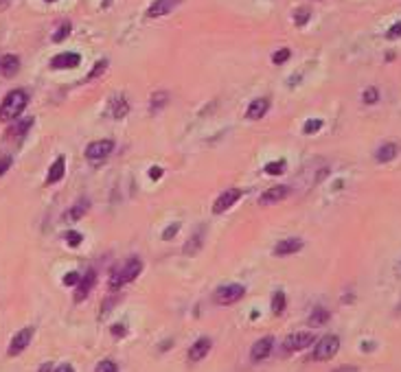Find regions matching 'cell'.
Wrapping results in <instances>:
<instances>
[{
    "mask_svg": "<svg viewBox=\"0 0 401 372\" xmlns=\"http://www.w3.org/2000/svg\"><path fill=\"white\" fill-rule=\"evenodd\" d=\"M26 103H29V95H26L24 90H11L9 95L5 97L3 105H0V121H5V123L16 121L24 112Z\"/></svg>",
    "mask_w": 401,
    "mask_h": 372,
    "instance_id": "cell-1",
    "label": "cell"
},
{
    "mask_svg": "<svg viewBox=\"0 0 401 372\" xmlns=\"http://www.w3.org/2000/svg\"><path fill=\"white\" fill-rule=\"evenodd\" d=\"M141 271H143V263L138 261V258H129V261H125L123 267L116 269L114 274H112V278H110V289H118L121 285L131 283L134 278H138Z\"/></svg>",
    "mask_w": 401,
    "mask_h": 372,
    "instance_id": "cell-2",
    "label": "cell"
},
{
    "mask_svg": "<svg viewBox=\"0 0 401 372\" xmlns=\"http://www.w3.org/2000/svg\"><path fill=\"white\" fill-rule=\"evenodd\" d=\"M340 350V337L338 335H325L322 340L316 344L314 348V359L316 361H327Z\"/></svg>",
    "mask_w": 401,
    "mask_h": 372,
    "instance_id": "cell-3",
    "label": "cell"
},
{
    "mask_svg": "<svg viewBox=\"0 0 401 372\" xmlns=\"http://www.w3.org/2000/svg\"><path fill=\"white\" fill-rule=\"evenodd\" d=\"M243 294H246V287H243V285H235V283L233 285H221V287L215 291V302L228 307V304H235L237 300H241Z\"/></svg>",
    "mask_w": 401,
    "mask_h": 372,
    "instance_id": "cell-4",
    "label": "cell"
},
{
    "mask_svg": "<svg viewBox=\"0 0 401 372\" xmlns=\"http://www.w3.org/2000/svg\"><path fill=\"white\" fill-rule=\"evenodd\" d=\"M112 151H114V143L103 138V141H95L85 147V158H88L90 162H99V160H103V158H108Z\"/></svg>",
    "mask_w": 401,
    "mask_h": 372,
    "instance_id": "cell-5",
    "label": "cell"
},
{
    "mask_svg": "<svg viewBox=\"0 0 401 372\" xmlns=\"http://www.w3.org/2000/svg\"><path fill=\"white\" fill-rule=\"evenodd\" d=\"M314 340H316V337L311 333H292L285 342H283V350H285V353H296V350H302V348L311 346Z\"/></svg>",
    "mask_w": 401,
    "mask_h": 372,
    "instance_id": "cell-6",
    "label": "cell"
},
{
    "mask_svg": "<svg viewBox=\"0 0 401 372\" xmlns=\"http://www.w3.org/2000/svg\"><path fill=\"white\" fill-rule=\"evenodd\" d=\"M241 199V191L239 189H228V191H224L219 197L215 199V204H213V212L215 215H221V212H226L230 206H235L237 202Z\"/></svg>",
    "mask_w": 401,
    "mask_h": 372,
    "instance_id": "cell-7",
    "label": "cell"
},
{
    "mask_svg": "<svg viewBox=\"0 0 401 372\" xmlns=\"http://www.w3.org/2000/svg\"><path fill=\"white\" fill-rule=\"evenodd\" d=\"M31 340H33V329H31V327H26V329H22V331H18V333L13 335L11 344H9V357L20 355V353H22V350L31 344Z\"/></svg>",
    "mask_w": 401,
    "mask_h": 372,
    "instance_id": "cell-8",
    "label": "cell"
},
{
    "mask_svg": "<svg viewBox=\"0 0 401 372\" xmlns=\"http://www.w3.org/2000/svg\"><path fill=\"white\" fill-rule=\"evenodd\" d=\"M81 62V55H77V53H62V55H55L51 59V68H75Z\"/></svg>",
    "mask_w": 401,
    "mask_h": 372,
    "instance_id": "cell-9",
    "label": "cell"
},
{
    "mask_svg": "<svg viewBox=\"0 0 401 372\" xmlns=\"http://www.w3.org/2000/svg\"><path fill=\"white\" fill-rule=\"evenodd\" d=\"M182 0H156L154 5L149 7V11H147V16L149 18H160V16H167V13H171L175 9L177 5H180Z\"/></svg>",
    "mask_w": 401,
    "mask_h": 372,
    "instance_id": "cell-10",
    "label": "cell"
},
{
    "mask_svg": "<svg viewBox=\"0 0 401 372\" xmlns=\"http://www.w3.org/2000/svg\"><path fill=\"white\" fill-rule=\"evenodd\" d=\"M272 348H274V340H272V337H261L259 342H254V346H252V350H250V355H252L254 361H261V359H265V357L272 353Z\"/></svg>",
    "mask_w": 401,
    "mask_h": 372,
    "instance_id": "cell-11",
    "label": "cell"
},
{
    "mask_svg": "<svg viewBox=\"0 0 401 372\" xmlns=\"http://www.w3.org/2000/svg\"><path fill=\"white\" fill-rule=\"evenodd\" d=\"M95 281H97V274H95V271H92V269L85 271V276L77 283V291H75V300H77V302H81L83 298L90 294V289L95 287Z\"/></svg>",
    "mask_w": 401,
    "mask_h": 372,
    "instance_id": "cell-12",
    "label": "cell"
},
{
    "mask_svg": "<svg viewBox=\"0 0 401 372\" xmlns=\"http://www.w3.org/2000/svg\"><path fill=\"white\" fill-rule=\"evenodd\" d=\"M287 195H289V186H272V189H268L261 195V204L263 206L276 204V202H281V199H285Z\"/></svg>",
    "mask_w": 401,
    "mask_h": 372,
    "instance_id": "cell-13",
    "label": "cell"
},
{
    "mask_svg": "<svg viewBox=\"0 0 401 372\" xmlns=\"http://www.w3.org/2000/svg\"><path fill=\"white\" fill-rule=\"evenodd\" d=\"M270 110V101L268 99H256V101H252L248 105L246 110V118H250V121H256V118H263L268 114Z\"/></svg>",
    "mask_w": 401,
    "mask_h": 372,
    "instance_id": "cell-14",
    "label": "cell"
},
{
    "mask_svg": "<svg viewBox=\"0 0 401 372\" xmlns=\"http://www.w3.org/2000/svg\"><path fill=\"white\" fill-rule=\"evenodd\" d=\"M302 248V241L300 239H283V241L274 248V254L276 256H289V254H296V252H300Z\"/></svg>",
    "mask_w": 401,
    "mask_h": 372,
    "instance_id": "cell-15",
    "label": "cell"
},
{
    "mask_svg": "<svg viewBox=\"0 0 401 372\" xmlns=\"http://www.w3.org/2000/svg\"><path fill=\"white\" fill-rule=\"evenodd\" d=\"M208 350H210V340H208V337H200V340L189 348V359L191 361H200V359H204V357L208 355Z\"/></svg>",
    "mask_w": 401,
    "mask_h": 372,
    "instance_id": "cell-16",
    "label": "cell"
},
{
    "mask_svg": "<svg viewBox=\"0 0 401 372\" xmlns=\"http://www.w3.org/2000/svg\"><path fill=\"white\" fill-rule=\"evenodd\" d=\"M397 156H399V145H397V143H384V145H381V147L377 149V154H375L377 162H381V164L394 160Z\"/></svg>",
    "mask_w": 401,
    "mask_h": 372,
    "instance_id": "cell-17",
    "label": "cell"
},
{
    "mask_svg": "<svg viewBox=\"0 0 401 372\" xmlns=\"http://www.w3.org/2000/svg\"><path fill=\"white\" fill-rule=\"evenodd\" d=\"M202 245H204V230L202 228H197L193 235H191V239L187 243H184V254H189V256H193V254H197V252L202 250Z\"/></svg>",
    "mask_w": 401,
    "mask_h": 372,
    "instance_id": "cell-18",
    "label": "cell"
},
{
    "mask_svg": "<svg viewBox=\"0 0 401 372\" xmlns=\"http://www.w3.org/2000/svg\"><path fill=\"white\" fill-rule=\"evenodd\" d=\"M64 173H66V160H64V156H59L55 162H53V167L49 169V175H46V184H55V182H59L64 177Z\"/></svg>",
    "mask_w": 401,
    "mask_h": 372,
    "instance_id": "cell-19",
    "label": "cell"
},
{
    "mask_svg": "<svg viewBox=\"0 0 401 372\" xmlns=\"http://www.w3.org/2000/svg\"><path fill=\"white\" fill-rule=\"evenodd\" d=\"M18 70H20V59L16 55H5L0 59V72L5 77H13Z\"/></svg>",
    "mask_w": 401,
    "mask_h": 372,
    "instance_id": "cell-20",
    "label": "cell"
},
{
    "mask_svg": "<svg viewBox=\"0 0 401 372\" xmlns=\"http://www.w3.org/2000/svg\"><path fill=\"white\" fill-rule=\"evenodd\" d=\"M127 110H129V105H127V101H125V97H114L112 99V103H110V116H114V118H123L125 114H127Z\"/></svg>",
    "mask_w": 401,
    "mask_h": 372,
    "instance_id": "cell-21",
    "label": "cell"
},
{
    "mask_svg": "<svg viewBox=\"0 0 401 372\" xmlns=\"http://www.w3.org/2000/svg\"><path fill=\"white\" fill-rule=\"evenodd\" d=\"M88 208H90V202H88V199H85V197L79 199V202L72 206L68 212H66V219H68V221H77V219H81L85 212H88Z\"/></svg>",
    "mask_w": 401,
    "mask_h": 372,
    "instance_id": "cell-22",
    "label": "cell"
},
{
    "mask_svg": "<svg viewBox=\"0 0 401 372\" xmlns=\"http://www.w3.org/2000/svg\"><path fill=\"white\" fill-rule=\"evenodd\" d=\"M167 101H169V95H167V92H156V95L151 97L149 110L156 114V112H160V110L164 108V105H167Z\"/></svg>",
    "mask_w": 401,
    "mask_h": 372,
    "instance_id": "cell-23",
    "label": "cell"
},
{
    "mask_svg": "<svg viewBox=\"0 0 401 372\" xmlns=\"http://www.w3.org/2000/svg\"><path fill=\"white\" fill-rule=\"evenodd\" d=\"M31 125H33V118H24V121L11 125V127H9V136H24L26 131H29Z\"/></svg>",
    "mask_w": 401,
    "mask_h": 372,
    "instance_id": "cell-24",
    "label": "cell"
},
{
    "mask_svg": "<svg viewBox=\"0 0 401 372\" xmlns=\"http://www.w3.org/2000/svg\"><path fill=\"white\" fill-rule=\"evenodd\" d=\"M285 304H287L285 294H283V291H276V294L272 296V313L274 315H281L283 311H285Z\"/></svg>",
    "mask_w": 401,
    "mask_h": 372,
    "instance_id": "cell-25",
    "label": "cell"
},
{
    "mask_svg": "<svg viewBox=\"0 0 401 372\" xmlns=\"http://www.w3.org/2000/svg\"><path fill=\"white\" fill-rule=\"evenodd\" d=\"M327 320H329V311H327V309H322V307H318V309H314V311H311L309 324H311V327H320V324H325Z\"/></svg>",
    "mask_w": 401,
    "mask_h": 372,
    "instance_id": "cell-26",
    "label": "cell"
},
{
    "mask_svg": "<svg viewBox=\"0 0 401 372\" xmlns=\"http://www.w3.org/2000/svg\"><path fill=\"white\" fill-rule=\"evenodd\" d=\"M309 18H311V11L309 9H296V13H294V22H296V26H305L307 22H309Z\"/></svg>",
    "mask_w": 401,
    "mask_h": 372,
    "instance_id": "cell-27",
    "label": "cell"
},
{
    "mask_svg": "<svg viewBox=\"0 0 401 372\" xmlns=\"http://www.w3.org/2000/svg\"><path fill=\"white\" fill-rule=\"evenodd\" d=\"M68 35H70V24L64 22L55 33H53V42H64V39L68 37Z\"/></svg>",
    "mask_w": 401,
    "mask_h": 372,
    "instance_id": "cell-28",
    "label": "cell"
},
{
    "mask_svg": "<svg viewBox=\"0 0 401 372\" xmlns=\"http://www.w3.org/2000/svg\"><path fill=\"white\" fill-rule=\"evenodd\" d=\"M362 99H364L366 105L377 103V101H379V90H377V88H366V90H364V97H362Z\"/></svg>",
    "mask_w": 401,
    "mask_h": 372,
    "instance_id": "cell-29",
    "label": "cell"
},
{
    "mask_svg": "<svg viewBox=\"0 0 401 372\" xmlns=\"http://www.w3.org/2000/svg\"><path fill=\"white\" fill-rule=\"evenodd\" d=\"M283 171H285V162H283V160H279V162H270L268 167H265V173H268V175H281Z\"/></svg>",
    "mask_w": 401,
    "mask_h": 372,
    "instance_id": "cell-30",
    "label": "cell"
},
{
    "mask_svg": "<svg viewBox=\"0 0 401 372\" xmlns=\"http://www.w3.org/2000/svg\"><path fill=\"white\" fill-rule=\"evenodd\" d=\"M105 68H108V62H105V59H101L99 64H95V68L88 72V81H92V79H97V77H101Z\"/></svg>",
    "mask_w": 401,
    "mask_h": 372,
    "instance_id": "cell-31",
    "label": "cell"
},
{
    "mask_svg": "<svg viewBox=\"0 0 401 372\" xmlns=\"http://www.w3.org/2000/svg\"><path fill=\"white\" fill-rule=\"evenodd\" d=\"M289 55H292V53H289V49H281V51H276L274 55H272V62H274L276 66H281V64L287 62Z\"/></svg>",
    "mask_w": 401,
    "mask_h": 372,
    "instance_id": "cell-32",
    "label": "cell"
},
{
    "mask_svg": "<svg viewBox=\"0 0 401 372\" xmlns=\"http://www.w3.org/2000/svg\"><path fill=\"white\" fill-rule=\"evenodd\" d=\"M320 127H322V121H320V118H314V121H307V123H305L302 131H305V134H316V131H318Z\"/></svg>",
    "mask_w": 401,
    "mask_h": 372,
    "instance_id": "cell-33",
    "label": "cell"
},
{
    "mask_svg": "<svg viewBox=\"0 0 401 372\" xmlns=\"http://www.w3.org/2000/svg\"><path fill=\"white\" fill-rule=\"evenodd\" d=\"M81 241H83V237L79 235V232H66V243H68L70 248H77Z\"/></svg>",
    "mask_w": 401,
    "mask_h": 372,
    "instance_id": "cell-34",
    "label": "cell"
},
{
    "mask_svg": "<svg viewBox=\"0 0 401 372\" xmlns=\"http://www.w3.org/2000/svg\"><path fill=\"white\" fill-rule=\"evenodd\" d=\"M386 37H388V39H397V37H401V20H399L397 24H392L390 29L386 31Z\"/></svg>",
    "mask_w": 401,
    "mask_h": 372,
    "instance_id": "cell-35",
    "label": "cell"
},
{
    "mask_svg": "<svg viewBox=\"0 0 401 372\" xmlns=\"http://www.w3.org/2000/svg\"><path fill=\"white\" fill-rule=\"evenodd\" d=\"M95 372H116V363H114V361H108V359H105V361H101V363H99Z\"/></svg>",
    "mask_w": 401,
    "mask_h": 372,
    "instance_id": "cell-36",
    "label": "cell"
},
{
    "mask_svg": "<svg viewBox=\"0 0 401 372\" xmlns=\"http://www.w3.org/2000/svg\"><path fill=\"white\" fill-rule=\"evenodd\" d=\"M177 230H180V223H171V225H169V228H167V230H164V232H162V239H164V241H169V239H173Z\"/></svg>",
    "mask_w": 401,
    "mask_h": 372,
    "instance_id": "cell-37",
    "label": "cell"
},
{
    "mask_svg": "<svg viewBox=\"0 0 401 372\" xmlns=\"http://www.w3.org/2000/svg\"><path fill=\"white\" fill-rule=\"evenodd\" d=\"M81 281V278H79V274L77 271H70V274H66L64 276V285H68V287H75V285Z\"/></svg>",
    "mask_w": 401,
    "mask_h": 372,
    "instance_id": "cell-38",
    "label": "cell"
},
{
    "mask_svg": "<svg viewBox=\"0 0 401 372\" xmlns=\"http://www.w3.org/2000/svg\"><path fill=\"white\" fill-rule=\"evenodd\" d=\"M125 333H127V331H125L123 324H116V327H112V335H114V337H123Z\"/></svg>",
    "mask_w": 401,
    "mask_h": 372,
    "instance_id": "cell-39",
    "label": "cell"
},
{
    "mask_svg": "<svg viewBox=\"0 0 401 372\" xmlns=\"http://www.w3.org/2000/svg\"><path fill=\"white\" fill-rule=\"evenodd\" d=\"M160 175H162V169H158V167H154L149 171V177L151 180H160Z\"/></svg>",
    "mask_w": 401,
    "mask_h": 372,
    "instance_id": "cell-40",
    "label": "cell"
},
{
    "mask_svg": "<svg viewBox=\"0 0 401 372\" xmlns=\"http://www.w3.org/2000/svg\"><path fill=\"white\" fill-rule=\"evenodd\" d=\"M9 164H11V160H9V158H3V160H0V175H3L5 171L9 169Z\"/></svg>",
    "mask_w": 401,
    "mask_h": 372,
    "instance_id": "cell-41",
    "label": "cell"
},
{
    "mask_svg": "<svg viewBox=\"0 0 401 372\" xmlns=\"http://www.w3.org/2000/svg\"><path fill=\"white\" fill-rule=\"evenodd\" d=\"M55 372H75V370H72V366H70V363H62V366H59Z\"/></svg>",
    "mask_w": 401,
    "mask_h": 372,
    "instance_id": "cell-42",
    "label": "cell"
},
{
    "mask_svg": "<svg viewBox=\"0 0 401 372\" xmlns=\"http://www.w3.org/2000/svg\"><path fill=\"white\" fill-rule=\"evenodd\" d=\"M333 372H358V368H355V366H342V368L333 370Z\"/></svg>",
    "mask_w": 401,
    "mask_h": 372,
    "instance_id": "cell-43",
    "label": "cell"
},
{
    "mask_svg": "<svg viewBox=\"0 0 401 372\" xmlns=\"http://www.w3.org/2000/svg\"><path fill=\"white\" fill-rule=\"evenodd\" d=\"M51 370H53V366H51V363H44V366L39 368V372H51Z\"/></svg>",
    "mask_w": 401,
    "mask_h": 372,
    "instance_id": "cell-44",
    "label": "cell"
},
{
    "mask_svg": "<svg viewBox=\"0 0 401 372\" xmlns=\"http://www.w3.org/2000/svg\"><path fill=\"white\" fill-rule=\"evenodd\" d=\"M397 313H401V307H399V309H397Z\"/></svg>",
    "mask_w": 401,
    "mask_h": 372,
    "instance_id": "cell-45",
    "label": "cell"
},
{
    "mask_svg": "<svg viewBox=\"0 0 401 372\" xmlns=\"http://www.w3.org/2000/svg\"><path fill=\"white\" fill-rule=\"evenodd\" d=\"M49 3H55V0H49Z\"/></svg>",
    "mask_w": 401,
    "mask_h": 372,
    "instance_id": "cell-46",
    "label": "cell"
},
{
    "mask_svg": "<svg viewBox=\"0 0 401 372\" xmlns=\"http://www.w3.org/2000/svg\"><path fill=\"white\" fill-rule=\"evenodd\" d=\"M0 3H5V0H0Z\"/></svg>",
    "mask_w": 401,
    "mask_h": 372,
    "instance_id": "cell-47",
    "label": "cell"
}]
</instances>
